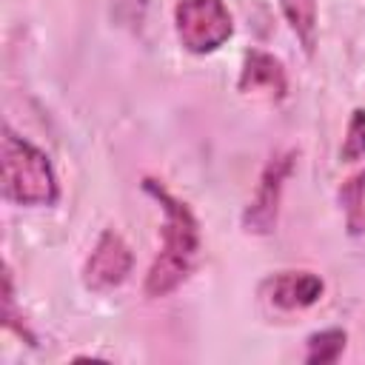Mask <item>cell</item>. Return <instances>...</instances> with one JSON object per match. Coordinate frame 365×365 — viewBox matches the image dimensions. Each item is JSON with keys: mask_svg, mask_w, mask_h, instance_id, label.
<instances>
[{"mask_svg": "<svg viewBox=\"0 0 365 365\" xmlns=\"http://www.w3.org/2000/svg\"><path fill=\"white\" fill-rule=\"evenodd\" d=\"M336 200H339L348 234H354V237L365 234V168H359L339 185Z\"/></svg>", "mask_w": 365, "mask_h": 365, "instance_id": "cell-9", "label": "cell"}, {"mask_svg": "<svg viewBox=\"0 0 365 365\" xmlns=\"http://www.w3.org/2000/svg\"><path fill=\"white\" fill-rule=\"evenodd\" d=\"M294 165H297V151H282V154H274L259 180H257V188H254V197L248 200L240 222H242V231L245 234H257V237H265L277 228V220H279V205H282V191H285V182L288 177L294 174Z\"/></svg>", "mask_w": 365, "mask_h": 365, "instance_id": "cell-4", "label": "cell"}, {"mask_svg": "<svg viewBox=\"0 0 365 365\" xmlns=\"http://www.w3.org/2000/svg\"><path fill=\"white\" fill-rule=\"evenodd\" d=\"M131 265H134V254H131L128 242L123 240V234L114 231V228H106L97 237L91 254L86 257L80 279L88 291L103 294V291H111V288L123 285L131 274Z\"/></svg>", "mask_w": 365, "mask_h": 365, "instance_id": "cell-5", "label": "cell"}, {"mask_svg": "<svg viewBox=\"0 0 365 365\" xmlns=\"http://www.w3.org/2000/svg\"><path fill=\"white\" fill-rule=\"evenodd\" d=\"M339 160L342 163H356L365 160V108H354L345 125V137L339 145Z\"/></svg>", "mask_w": 365, "mask_h": 365, "instance_id": "cell-11", "label": "cell"}, {"mask_svg": "<svg viewBox=\"0 0 365 365\" xmlns=\"http://www.w3.org/2000/svg\"><path fill=\"white\" fill-rule=\"evenodd\" d=\"M0 194L6 202L23 208L54 205L60 200V182L48 154L9 123L0 140Z\"/></svg>", "mask_w": 365, "mask_h": 365, "instance_id": "cell-2", "label": "cell"}, {"mask_svg": "<svg viewBox=\"0 0 365 365\" xmlns=\"http://www.w3.org/2000/svg\"><path fill=\"white\" fill-rule=\"evenodd\" d=\"M348 345V331L345 328H322V331H314L308 339H305V362L308 365H331L342 356Z\"/></svg>", "mask_w": 365, "mask_h": 365, "instance_id": "cell-10", "label": "cell"}, {"mask_svg": "<svg viewBox=\"0 0 365 365\" xmlns=\"http://www.w3.org/2000/svg\"><path fill=\"white\" fill-rule=\"evenodd\" d=\"M325 282L314 271H279L262 282V297L279 311H302L322 299Z\"/></svg>", "mask_w": 365, "mask_h": 365, "instance_id": "cell-7", "label": "cell"}, {"mask_svg": "<svg viewBox=\"0 0 365 365\" xmlns=\"http://www.w3.org/2000/svg\"><path fill=\"white\" fill-rule=\"evenodd\" d=\"M237 88H240V94L282 100L288 94V74H285L282 60L262 51V48H248L245 57H242Z\"/></svg>", "mask_w": 365, "mask_h": 365, "instance_id": "cell-6", "label": "cell"}, {"mask_svg": "<svg viewBox=\"0 0 365 365\" xmlns=\"http://www.w3.org/2000/svg\"><path fill=\"white\" fill-rule=\"evenodd\" d=\"M282 17L291 26V31L297 34L302 51L311 57L317 48V31H319V11H317V0H279Z\"/></svg>", "mask_w": 365, "mask_h": 365, "instance_id": "cell-8", "label": "cell"}, {"mask_svg": "<svg viewBox=\"0 0 365 365\" xmlns=\"http://www.w3.org/2000/svg\"><path fill=\"white\" fill-rule=\"evenodd\" d=\"M174 34L191 54H211L234 34V17L225 0H177Z\"/></svg>", "mask_w": 365, "mask_h": 365, "instance_id": "cell-3", "label": "cell"}, {"mask_svg": "<svg viewBox=\"0 0 365 365\" xmlns=\"http://www.w3.org/2000/svg\"><path fill=\"white\" fill-rule=\"evenodd\" d=\"M143 191L163 211V228H160L163 245L145 274V282H143L145 297L160 299V297H168L171 291H177L188 279V274L197 262V254H200V222H197L194 211L188 208V202L180 200L177 194H171L160 180L145 177Z\"/></svg>", "mask_w": 365, "mask_h": 365, "instance_id": "cell-1", "label": "cell"}]
</instances>
